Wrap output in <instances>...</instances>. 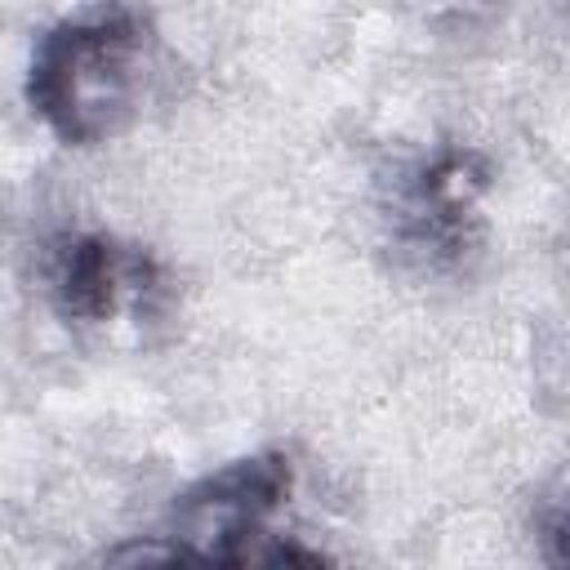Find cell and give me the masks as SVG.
I'll use <instances>...</instances> for the list:
<instances>
[{"label": "cell", "instance_id": "6da1fadb", "mask_svg": "<svg viewBox=\"0 0 570 570\" xmlns=\"http://www.w3.org/2000/svg\"><path fill=\"white\" fill-rule=\"evenodd\" d=\"M156 31L134 4H94L53 22L27 62V107L67 147L125 134L151 80Z\"/></svg>", "mask_w": 570, "mask_h": 570}, {"label": "cell", "instance_id": "7a4b0ae2", "mask_svg": "<svg viewBox=\"0 0 570 570\" xmlns=\"http://www.w3.org/2000/svg\"><path fill=\"white\" fill-rule=\"evenodd\" d=\"M294 490V463L258 450L191 481L165 517V543L187 566H325L330 557L281 539L272 517Z\"/></svg>", "mask_w": 570, "mask_h": 570}, {"label": "cell", "instance_id": "3957f363", "mask_svg": "<svg viewBox=\"0 0 570 570\" xmlns=\"http://www.w3.org/2000/svg\"><path fill=\"white\" fill-rule=\"evenodd\" d=\"M490 160L476 147H436L401 183L392 200L396 240L423 263L454 267L481 236V196L490 191Z\"/></svg>", "mask_w": 570, "mask_h": 570}, {"label": "cell", "instance_id": "277c9868", "mask_svg": "<svg viewBox=\"0 0 570 570\" xmlns=\"http://www.w3.org/2000/svg\"><path fill=\"white\" fill-rule=\"evenodd\" d=\"M49 307L67 325H111L142 316L160 294V263L107 232H62L40 263Z\"/></svg>", "mask_w": 570, "mask_h": 570}]
</instances>
